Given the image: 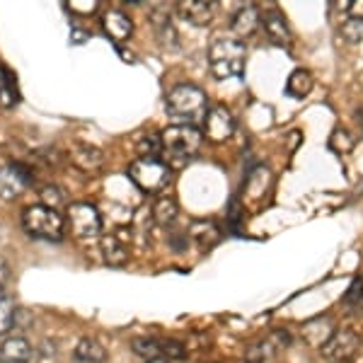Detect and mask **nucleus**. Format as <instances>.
<instances>
[{
	"label": "nucleus",
	"mask_w": 363,
	"mask_h": 363,
	"mask_svg": "<svg viewBox=\"0 0 363 363\" xmlns=\"http://www.w3.org/2000/svg\"><path fill=\"white\" fill-rule=\"evenodd\" d=\"M136 150L140 157H160L162 155V138L155 133H145L136 140Z\"/></svg>",
	"instance_id": "obj_26"
},
{
	"label": "nucleus",
	"mask_w": 363,
	"mask_h": 363,
	"mask_svg": "<svg viewBox=\"0 0 363 363\" xmlns=\"http://www.w3.org/2000/svg\"><path fill=\"white\" fill-rule=\"evenodd\" d=\"M70 162L78 169H83V172H97V169L104 165V153L97 145L75 143L73 148H70Z\"/></svg>",
	"instance_id": "obj_14"
},
{
	"label": "nucleus",
	"mask_w": 363,
	"mask_h": 363,
	"mask_svg": "<svg viewBox=\"0 0 363 363\" xmlns=\"http://www.w3.org/2000/svg\"><path fill=\"white\" fill-rule=\"evenodd\" d=\"M22 225L32 238L58 242L66 233V216H61L56 208L37 203V206H27L22 211Z\"/></svg>",
	"instance_id": "obj_4"
},
{
	"label": "nucleus",
	"mask_w": 363,
	"mask_h": 363,
	"mask_svg": "<svg viewBox=\"0 0 363 363\" xmlns=\"http://www.w3.org/2000/svg\"><path fill=\"white\" fill-rule=\"evenodd\" d=\"M32 344L25 337H8L0 344V363H29Z\"/></svg>",
	"instance_id": "obj_18"
},
{
	"label": "nucleus",
	"mask_w": 363,
	"mask_h": 363,
	"mask_svg": "<svg viewBox=\"0 0 363 363\" xmlns=\"http://www.w3.org/2000/svg\"><path fill=\"white\" fill-rule=\"evenodd\" d=\"M349 20H363V0H347V3L337 5Z\"/></svg>",
	"instance_id": "obj_33"
},
{
	"label": "nucleus",
	"mask_w": 363,
	"mask_h": 363,
	"mask_svg": "<svg viewBox=\"0 0 363 363\" xmlns=\"http://www.w3.org/2000/svg\"><path fill=\"white\" fill-rule=\"evenodd\" d=\"M177 13L182 20L191 22V25L206 27L216 15V3H208V0H182L177 5Z\"/></svg>",
	"instance_id": "obj_13"
},
{
	"label": "nucleus",
	"mask_w": 363,
	"mask_h": 363,
	"mask_svg": "<svg viewBox=\"0 0 363 363\" xmlns=\"http://www.w3.org/2000/svg\"><path fill=\"white\" fill-rule=\"evenodd\" d=\"M70 10L73 13H95L97 10V3H87V0H78V3H70Z\"/></svg>",
	"instance_id": "obj_34"
},
{
	"label": "nucleus",
	"mask_w": 363,
	"mask_h": 363,
	"mask_svg": "<svg viewBox=\"0 0 363 363\" xmlns=\"http://www.w3.org/2000/svg\"><path fill=\"white\" fill-rule=\"evenodd\" d=\"M15 306L13 301L8 298L3 289H0V335H5V332H10V327L15 325Z\"/></svg>",
	"instance_id": "obj_27"
},
{
	"label": "nucleus",
	"mask_w": 363,
	"mask_h": 363,
	"mask_svg": "<svg viewBox=\"0 0 363 363\" xmlns=\"http://www.w3.org/2000/svg\"><path fill=\"white\" fill-rule=\"evenodd\" d=\"M150 213H153V223L169 228L179 216V203L174 201L172 196H157L153 208H150Z\"/></svg>",
	"instance_id": "obj_21"
},
{
	"label": "nucleus",
	"mask_w": 363,
	"mask_h": 363,
	"mask_svg": "<svg viewBox=\"0 0 363 363\" xmlns=\"http://www.w3.org/2000/svg\"><path fill=\"white\" fill-rule=\"evenodd\" d=\"M313 87H315L313 73L306 68H296L294 73L289 75V80H286V95L294 99H303L313 92Z\"/></svg>",
	"instance_id": "obj_20"
},
{
	"label": "nucleus",
	"mask_w": 363,
	"mask_h": 363,
	"mask_svg": "<svg viewBox=\"0 0 363 363\" xmlns=\"http://www.w3.org/2000/svg\"><path fill=\"white\" fill-rule=\"evenodd\" d=\"M42 201H44V206L58 211V206L63 203L61 189H58V186H44V189H42Z\"/></svg>",
	"instance_id": "obj_32"
},
{
	"label": "nucleus",
	"mask_w": 363,
	"mask_h": 363,
	"mask_svg": "<svg viewBox=\"0 0 363 363\" xmlns=\"http://www.w3.org/2000/svg\"><path fill=\"white\" fill-rule=\"evenodd\" d=\"M99 247H102V255H104V262L109 267H124L128 262V245L126 240L116 233V235H104L99 238Z\"/></svg>",
	"instance_id": "obj_16"
},
{
	"label": "nucleus",
	"mask_w": 363,
	"mask_h": 363,
	"mask_svg": "<svg viewBox=\"0 0 363 363\" xmlns=\"http://www.w3.org/2000/svg\"><path fill=\"white\" fill-rule=\"evenodd\" d=\"M203 133H206L208 140H213V143H225V140H230L233 133H235V119H233L230 109L223 107V104L211 107L206 119H203Z\"/></svg>",
	"instance_id": "obj_8"
},
{
	"label": "nucleus",
	"mask_w": 363,
	"mask_h": 363,
	"mask_svg": "<svg viewBox=\"0 0 363 363\" xmlns=\"http://www.w3.org/2000/svg\"><path fill=\"white\" fill-rule=\"evenodd\" d=\"M10 281V267L5 264V259H0V289Z\"/></svg>",
	"instance_id": "obj_35"
},
{
	"label": "nucleus",
	"mask_w": 363,
	"mask_h": 363,
	"mask_svg": "<svg viewBox=\"0 0 363 363\" xmlns=\"http://www.w3.org/2000/svg\"><path fill=\"white\" fill-rule=\"evenodd\" d=\"M128 177L145 194H155L169 182V165L162 157H136L128 165Z\"/></svg>",
	"instance_id": "obj_6"
},
{
	"label": "nucleus",
	"mask_w": 363,
	"mask_h": 363,
	"mask_svg": "<svg viewBox=\"0 0 363 363\" xmlns=\"http://www.w3.org/2000/svg\"><path fill=\"white\" fill-rule=\"evenodd\" d=\"M162 342V359H172V361H182L186 359V347L177 339H160Z\"/></svg>",
	"instance_id": "obj_29"
},
{
	"label": "nucleus",
	"mask_w": 363,
	"mask_h": 363,
	"mask_svg": "<svg viewBox=\"0 0 363 363\" xmlns=\"http://www.w3.org/2000/svg\"><path fill=\"white\" fill-rule=\"evenodd\" d=\"M240 223H242V203L233 199L230 206H228V225H230L233 233H240Z\"/></svg>",
	"instance_id": "obj_31"
},
{
	"label": "nucleus",
	"mask_w": 363,
	"mask_h": 363,
	"mask_svg": "<svg viewBox=\"0 0 363 363\" xmlns=\"http://www.w3.org/2000/svg\"><path fill=\"white\" fill-rule=\"evenodd\" d=\"M75 359L80 363H104L107 361V351H104L102 344L97 339H80L78 347H75Z\"/></svg>",
	"instance_id": "obj_22"
},
{
	"label": "nucleus",
	"mask_w": 363,
	"mask_h": 363,
	"mask_svg": "<svg viewBox=\"0 0 363 363\" xmlns=\"http://www.w3.org/2000/svg\"><path fill=\"white\" fill-rule=\"evenodd\" d=\"M342 303L354 310H363V281H354V284H351V289L347 291Z\"/></svg>",
	"instance_id": "obj_30"
},
{
	"label": "nucleus",
	"mask_w": 363,
	"mask_h": 363,
	"mask_svg": "<svg viewBox=\"0 0 363 363\" xmlns=\"http://www.w3.org/2000/svg\"><path fill=\"white\" fill-rule=\"evenodd\" d=\"M162 157L167 165H184L201 150L203 133L189 124H172L160 133Z\"/></svg>",
	"instance_id": "obj_3"
},
{
	"label": "nucleus",
	"mask_w": 363,
	"mask_h": 363,
	"mask_svg": "<svg viewBox=\"0 0 363 363\" xmlns=\"http://www.w3.org/2000/svg\"><path fill=\"white\" fill-rule=\"evenodd\" d=\"M269 189H272V169L267 165L255 167L245 179V194L250 201H262Z\"/></svg>",
	"instance_id": "obj_17"
},
{
	"label": "nucleus",
	"mask_w": 363,
	"mask_h": 363,
	"mask_svg": "<svg viewBox=\"0 0 363 363\" xmlns=\"http://www.w3.org/2000/svg\"><path fill=\"white\" fill-rule=\"evenodd\" d=\"M356 119H359V126H361V131H363V109L356 112Z\"/></svg>",
	"instance_id": "obj_36"
},
{
	"label": "nucleus",
	"mask_w": 363,
	"mask_h": 363,
	"mask_svg": "<svg viewBox=\"0 0 363 363\" xmlns=\"http://www.w3.org/2000/svg\"><path fill=\"white\" fill-rule=\"evenodd\" d=\"M0 104H3L5 109H13L20 104V92H17L15 75L3 66H0Z\"/></svg>",
	"instance_id": "obj_23"
},
{
	"label": "nucleus",
	"mask_w": 363,
	"mask_h": 363,
	"mask_svg": "<svg viewBox=\"0 0 363 363\" xmlns=\"http://www.w3.org/2000/svg\"><path fill=\"white\" fill-rule=\"evenodd\" d=\"M291 344V335L286 330H274L267 337L257 339L255 344L247 349V363H264L269 356L279 354L281 349H286Z\"/></svg>",
	"instance_id": "obj_10"
},
{
	"label": "nucleus",
	"mask_w": 363,
	"mask_h": 363,
	"mask_svg": "<svg viewBox=\"0 0 363 363\" xmlns=\"http://www.w3.org/2000/svg\"><path fill=\"white\" fill-rule=\"evenodd\" d=\"M165 109L172 119H177V124L194 126L196 121L203 124V119H206L211 107H208L206 92H203L201 87L191 85V83H179L167 92Z\"/></svg>",
	"instance_id": "obj_1"
},
{
	"label": "nucleus",
	"mask_w": 363,
	"mask_h": 363,
	"mask_svg": "<svg viewBox=\"0 0 363 363\" xmlns=\"http://www.w3.org/2000/svg\"><path fill=\"white\" fill-rule=\"evenodd\" d=\"M148 363H167L165 359H155V361H148Z\"/></svg>",
	"instance_id": "obj_37"
},
{
	"label": "nucleus",
	"mask_w": 363,
	"mask_h": 363,
	"mask_svg": "<svg viewBox=\"0 0 363 363\" xmlns=\"http://www.w3.org/2000/svg\"><path fill=\"white\" fill-rule=\"evenodd\" d=\"M339 34L344 37V42L349 44H361L363 42V20H344L339 27Z\"/></svg>",
	"instance_id": "obj_28"
},
{
	"label": "nucleus",
	"mask_w": 363,
	"mask_h": 363,
	"mask_svg": "<svg viewBox=\"0 0 363 363\" xmlns=\"http://www.w3.org/2000/svg\"><path fill=\"white\" fill-rule=\"evenodd\" d=\"M361 351V337L349 327H337L325 344L320 347L322 359L327 363H354Z\"/></svg>",
	"instance_id": "obj_7"
},
{
	"label": "nucleus",
	"mask_w": 363,
	"mask_h": 363,
	"mask_svg": "<svg viewBox=\"0 0 363 363\" xmlns=\"http://www.w3.org/2000/svg\"><path fill=\"white\" fill-rule=\"evenodd\" d=\"M102 29L114 44H124L133 34V22H131V17L126 13H121V10H109V13H104L102 17Z\"/></svg>",
	"instance_id": "obj_12"
},
{
	"label": "nucleus",
	"mask_w": 363,
	"mask_h": 363,
	"mask_svg": "<svg viewBox=\"0 0 363 363\" xmlns=\"http://www.w3.org/2000/svg\"><path fill=\"white\" fill-rule=\"evenodd\" d=\"M32 182V172L15 162V165H0V199L5 201H13L22 194Z\"/></svg>",
	"instance_id": "obj_9"
},
{
	"label": "nucleus",
	"mask_w": 363,
	"mask_h": 363,
	"mask_svg": "<svg viewBox=\"0 0 363 363\" xmlns=\"http://www.w3.org/2000/svg\"><path fill=\"white\" fill-rule=\"evenodd\" d=\"M245 63H247V46L240 39H216L208 46V70L216 80L242 78Z\"/></svg>",
	"instance_id": "obj_2"
},
{
	"label": "nucleus",
	"mask_w": 363,
	"mask_h": 363,
	"mask_svg": "<svg viewBox=\"0 0 363 363\" xmlns=\"http://www.w3.org/2000/svg\"><path fill=\"white\" fill-rule=\"evenodd\" d=\"M262 25V15L255 5H242L235 15H233L230 29L238 34V37H250V34L257 32V27Z\"/></svg>",
	"instance_id": "obj_19"
},
{
	"label": "nucleus",
	"mask_w": 363,
	"mask_h": 363,
	"mask_svg": "<svg viewBox=\"0 0 363 363\" xmlns=\"http://www.w3.org/2000/svg\"><path fill=\"white\" fill-rule=\"evenodd\" d=\"M131 349L133 354L140 356L145 361H155V359H162V342L155 337H136L131 339Z\"/></svg>",
	"instance_id": "obj_24"
},
{
	"label": "nucleus",
	"mask_w": 363,
	"mask_h": 363,
	"mask_svg": "<svg viewBox=\"0 0 363 363\" xmlns=\"http://www.w3.org/2000/svg\"><path fill=\"white\" fill-rule=\"evenodd\" d=\"M189 238L194 240L199 250L206 252V250H213L216 245L220 242L223 233H220V228H218V223H216V220H191Z\"/></svg>",
	"instance_id": "obj_15"
},
{
	"label": "nucleus",
	"mask_w": 363,
	"mask_h": 363,
	"mask_svg": "<svg viewBox=\"0 0 363 363\" xmlns=\"http://www.w3.org/2000/svg\"><path fill=\"white\" fill-rule=\"evenodd\" d=\"M262 27H264V34L272 44L289 49L291 42H294V34H291L289 22H286L284 13L277 8H269L267 13H262Z\"/></svg>",
	"instance_id": "obj_11"
},
{
	"label": "nucleus",
	"mask_w": 363,
	"mask_h": 363,
	"mask_svg": "<svg viewBox=\"0 0 363 363\" xmlns=\"http://www.w3.org/2000/svg\"><path fill=\"white\" fill-rule=\"evenodd\" d=\"M66 225L70 235L80 242H95L102 235V216H99L97 206L87 201L70 203L66 211Z\"/></svg>",
	"instance_id": "obj_5"
},
{
	"label": "nucleus",
	"mask_w": 363,
	"mask_h": 363,
	"mask_svg": "<svg viewBox=\"0 0 363 363\" xmlns=\"http://www.w3.org/2000/svg\"><path fill=\"white\" fill-rule=\"evenodd\" d=\"M327 145H330L332 153L347 155V153L354 150L356 140L351 138V133L347 131V128H335V131H332V136H330V140H327Z\"/></svg>",
	"instance_id": "obj_25"
}]
</instances>
